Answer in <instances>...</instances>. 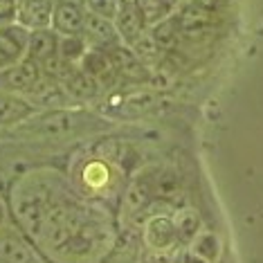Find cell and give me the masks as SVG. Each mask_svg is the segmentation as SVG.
<instances>
[{"label":"cell","instance_id":"obj_1","mask_svg":"<svg viewBox=\"0 0 263 263\" xmlns=\"http://www.w3.org/2000/svg\"><path fill=\"white\" fill-rule=\"evenodd\" d=\"M29 29L21 23L0 27V70H7L11 65L21 63L27 57Z\"/></svg>","mask_w":263,"mask_h":263},{"label":"cell","instance_id":"obj_2","mask_svg":"<svg viewBox=\"0 0 263 263\" xmlns=\"http://www.w3.org/2000/svg\"><path fill=\"white\" fill-rule=\"evenodd\" d=\"M176 23L182 39H200L214 25V9H209L194 0L191 5L180 9V14L176 16Z\"/></svg>","mask_w":263,"mask_h":263},{"label":"cell","instance_id":"obj_3","mask_svg":"<svg viewBox=\"0 0 263 263\" xmlns=\"http://www.w3.org/2000/svg\"><path fill=\"white\" fill-rule=\"evenodd\" d=\"M41 79L39 63L29 61L25 57L21 63L0 70V92H29L34 83Z\"/></svg>","mask_w":263,"mask_h":263},{"label":"cell","instance_id":"obj_4","mask_svg":"<svg viewBox=\"0 0 263 263\" xmlns=\"http://www.w3.org/2000/svg\"><path fill=\"white\" fill-rule=\"evenodd\" d=\"M83 23H86V11L74 0H59L54 3L52 11V27L61 36H81Z\"/></svg>","mask_w":263,"mask_h":263},{"label":"cell","instance_id":"obj_5","mask_svg":"<svg viewBox=\"0 0 263 263\" xmlns=\"http://www.w3.org/2000/svg\"><path fill=\"white\" fill-rule=\"evenodd\" d=\"M104 52L110 57L117 77H124V79H128V81H146L148 79L146 65L137 59V54L130 50V47L117 43V45H112Z\"/></svg>","mask_w":263,"mask_h":263},{"label":"cell","instance_id":"obj_6","mask_svg":"<svg viewBox=\"0 0 263 263\" xmlns=\"http://www.w3.org/2000/svg\"><path fill=\"white\" fill-rule=\"evenodd\" d=\"M144 18H142L140 9H137V3L133 0H122L119 3V9L115 14V29L119 34V39H124L128 45H133L137 39L144 34Z\"/></svg>","mask_w":263,"mask_h":263},{"label":"cell","instance_id":"obj_7","mask_svg":"<svg viewBox=\"0 0 263 263\" xmlns=\"http://www.w3.org/2000/svg\"><path fill=\"white\" fill-rule=\"evenodd\" d=\"M81 34L99 50H108V47L119 43V34L115 25H112V21L97 14H90V11H86V23H83Z\"/></svg>","mask_w":263,"mask_h":263},{"label":"cell","instance_id":"obj_8","mask_svg":"<svg viewBox=\"0 0 263 263\" xmlns=\"http://www.w3.org/2000/svg\"><path fill=\"white\" fill-rule=\"evenodd\" d=\"M52 11H54L52 0H18V18L16 21L29 32L43 29L52 25Z\"/></svg>","mask_w":263,"mask_h":263},{"label":"cell","instance_id":"obj_9","mask_svg":"<svg viewBox=\"0 0 263 263\" xmlns=\"http://www.w3.org/2000/svg\"><path fill=\"white\" fill-rule=\"evenodd\" d=\"M59 54V34L50 27L43 29H32L29 32V43H27V59L34 63H43L50 57Z\"/></svg>","mask_w":263,"mask_h":263},{"label":"cell","instance_id":"obj_10","mask_svg":"<svg viewBox=\"0 0 263 263\" xmlns=\"http://www.w3.org/2000/svg\"><path fill=\"white\" fill-rule=\"evenodd\" d=\"M81 70L88 72L90 77H95L101 86H110L112 81L117 79V72H115V65H112L110 57L106 54L104 50L95 47V50L86 52L81 59Z\"/></svg>","mask_w":263,"mask_h":263},{"label":"cell","instance_id":"obj_11","mask_svg":"<svg viewBox=\"0 0 263 263\" xmlns=\"http://www.w3.org/2000/svg\"><path fill=\"white\" fill-rule=\"evenodd\" d=\"M61 86L65 88L68 97H72V99H92V97H97L99 95L101 83L88 72H83L81 68L79 70L72 68L61 79Z\"/></svg>","mask_w":263,"mask_h":263},{"label":"cell","instance_id":"obj_12","mask_svg":"<svg viewBox=\"0 0 263 263\" xmlns=\"http://www.w3.org/2000/svg\"><path fill=\"white\" fill-rule=\"evenodd\" d=\"M27 97L32 99L34 104L50 106L52 108V106H61L65 101V97H68V92H65V88L61 86V81L41 74V79L34 83V88L27 92Z\"/></svg>","mask_w":263,"mask_h":263},{"label":"cell","instance_id":"obj_13","mask_svg":"<svg viewBox=\"0 0 263 263\" xmlns=\"http://www.w3.org/2000/svg\"><path fill=\"white\" fill-rule=\"evenodd\" d=\"M0 256L9 263H39L29 245L16 234H0Z\"/></svg>","mask_w":263,"mask_h":263},{"label":"cell","instance_id":"obj_14","mask_svg":"<svg viewBox=\"0 0 263 263\" xmlns=\"http://www.w3.org/2000/svg\"><path fill=\"white\" fill-rule=\"evenodd\" d=\"M146 241L151 243V248H155V250H164V248H169V245H173L178 241L173 220L164 218V216L153 218L146 227Z\"/></svg>","mask_w":263,"mask_h":263},{"label":"cell","instance_id":"obj_15","mask_svg":"<svg viewBox=\"0 0 263 263\" xmlns=\"http://www.w3.org/2000/svg\"><path fill=\"white\" fill-rule=\"evenodd\" d=\"M32 115V104L9 92H0V124H14Z\"/></svg>","mask_w":263,"mask_h":263},{"label":"cell","instance_id":"obj_16","mask_svg":"<svg viewBox=\"0 0 263 263\" xmlns=\"http://www.w3.org/2000/svg\"><path fill=\"white\" fill-rule=\"evenodd\" d=\"M151 36H153V41L158 43V47H160L162 52L176 50L178 43L182 41L176 18H164V21H160L158 25L153 27V34H151Z\"/></svg>","mask_w":263,"mask_h":263},{"label":"cell","instance_id":"obj_17","mask_svg":"<svg viewBox=\"0 0 263 263\" xmlns=\"http://www.w3.org/2000/svg\"><path fill=\"white\" fill-rule=\"evenodd\" d=\"M135 3L146 25H158L160 21L169 18L173 9V0H135Z\"/></svg>","mask_w":263,"mask_h":263},{"label":"cell","instance_id":"obj_18","mask_svg":"<svg viewBox=\"0 0 263 263\" xmlns=\"http://www.w3.org/2000/svg\"><path fill=\"white\" fill-rule=\"evenodd\" d=\"M151 189H153V196L164 198V200H171V198H176V196L180 194V178H178L176 171L164 169V171H160L158 176H155Z\"/></svg>","mask_w":263,"mask_h":263},{"label":"cell","instance_id":"obj_19","mask_svg":"<svg viewBox=\"0 0 263 263\" xmlns=\"http://www.w3.org/2000/svg\"><path fill=\"white\" fill-rule=\"evenodd\" d=\"M130 50L135 52L137 59H140L142 63H158L160 57L164 54V52L158 47V43L153 41L151 34H142V36L137 39L133 45H130Z\"/></svg>","mask_w":263,"mask_h":263},{"label":"cell","instance_id":"obj_20","mask_svg":"<svg viewBox=\"0 0 263 263\" xmlns=\"http://www.w3.org/2000/svg\"><path fill=\"white\" fill-rule=\"evenodd\" d=\"M83 54H86V43H83L81 36H63V39H59V57H61L63 61L74 65V61L83 59Z\"/></svg>","mask_w":263,"mask_h":263},{"label":"cell","instance_id":"obj_21","mask_svg":"<svg viewBox=\"0 0 263 263\" xmlns=\"http://www.w3.org/2000/svg\"><path fill=\"white\" fill-rule=\"evenodd\" d=\"M72 117L68 115V112H50V115L43 117V122L39 124V130H43L47 135H61L65 130L72 128Z\"/></svg>","mask_w":263,"mask_h":263},{"label":"cell","instance_id":"obj_22","mask_svg":"<svg viewBox=\"0 0 263 263\" xmlns=\"http://www.w3.org/2000/svg\"><path fill=\"white\" fill-rule=\"evenodd\" d=\"M196 254L198 256H202V259H207L209 263H214L218 259V252H220V245H218V238L214 236V234H202L198 241H196V245L194 248Z\"/></svg>","mask_w":263,"mask_h":263},{"label":"cell","instance_id":"obj_23","mask_svg":"<svg viewBox=\"0 0 263 263\" xmlns=\"http://www.w3.org/2000/svg\"><path fill=\"white\" fill-rule=\"evenodd\" d=\"M173 225H176L178 241H189V238L196 234V230H198V216L187 212V214H182L178 220H173Z\"/></svg>","mask_w":263,"mask_h":263},{"label":"cell","instance_id":"obj_24","mask_svg":"<svg viewBox=\"0 0 263 263\" xmlns=\"http://www.w3.org/2000/svg\"><path fill=\"white\" fill-rule=\"evenodd\" d=\"M119 3L122 0H88V9H90V14H97L112 21L119 9Z\"/></svg>","mask_w":263,"mask_h":263},{"label":"cell","instance_id":"obj_25","mask_svg":"<svg viewBox=\"0 0 263 263\" xmlns=\"http://www.w3.org/2000/svg\"><path fill=\"white\" fill-rule=\"evenodd\" d=\"M151 196H153V189L151 187H146L144 182H137L128 191V205L140 209V207H144L146 202L151 200Z\"/></svg>","mask_w":263,"mask_h":263},{"label":"cell","instance_id":"obj_26","mask_svg":"<svg viewBox=\"0 0 263 263\" xmlns=\"http://www.w3.org/2000/svg\"><path fill=\"white\" fill-rule=\"evenodd\" d=\"M155 99L153 95L148 92H137V95H130V97L126 99V106L130 108V112H142V110H148L155 106Z\"/></svg>","mask_w":263,"mask_h":263},{"label":"cell","instance_id":"obj_27","mask_svg":"<svg viewBox=\"0 0 263 263\" xmlns=\"http://www.w3.org/2000/svg\"><path fill=\"white\" fill-rule=\"evenodd\" d=\"M18 18V0H0V27Z\"/></svg>","mask_w":263,"mask_h":263},{"label":"cell","instance_id":"obj_28","mask_svg":"<svg viewBox=\"0 0 263 263\" xmlns=\"http://www.w3.org/2000/svg\"><path fill=\"white\" fill-rule=\"evenodd\" d=\"M180 263H209V261H207V259H202V256H198V254L194 252V250H189V252L180 259Z\"/></svg>","mask_w":263,"mask_h":263},{"label":"cell","instance_id":"obj_29","mask_svg":"<svg viewBox=\"0 0 263 263\" xmlns=\"http://www.w3.org/2000/svg\"><path fill=\"white\" fill-rule=\"evenodd\" d=\"M196 3L205 5V7H209V9H216V7H220V5H225L227 0H196Z\"/></svg>","mask_w":263,"mask_h":263},{"label":"cell","instance_id":"obj_30","mask_svg":"<svg viewBox=\"0 0 263 263\" xmlns=\"http://www.w3.org/2000/svg\"><path fill=\"white\" fill-rule=\"evenodd\" d=\"M3 218H5V207H3V202H0V225H3Z\"/></svg>","mask_w":263,"mask_h":263},{"label":"cell","instance_id":"obj_31","mask_svg":"<svg viewBox=\"0 0 263 263\" xmlns=\"http://www.w3.org/2000/svg\"><path fill=\"white\" fill-rule=\"evenodd\" d=\"M0 263H9V261H7V259H3V256H0Z\"/></svg>","mask_w":263,"mask_h":263}]
</instances>
